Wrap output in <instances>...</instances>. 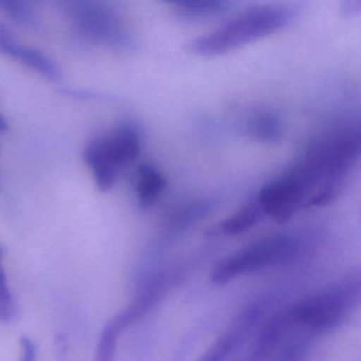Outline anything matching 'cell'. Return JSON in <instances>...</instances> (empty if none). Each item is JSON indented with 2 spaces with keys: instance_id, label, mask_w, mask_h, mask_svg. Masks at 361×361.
<instances>
[{
  "instance_id": "1",
  "label": "cell",
  "mask_w": 361,
  "mask_h": 361,
  "mask_svg": "<svg viewBox=\"0 0 361 361\" xmlns=\"http://www.w3.org/2000/svg\"><path fill=\"white\" fill-rule=\"evenodd\" d=\"M359 155L358 126H339L314 141L293 166L305 185V207L333 202L341 194Z\"/></svg>"
},
{
  "instance_id": "2",
  "label": "cell",
  "mask_w": 361,
  "mask_h": 361,
  "mask_svg": "<svg viewBox=\"0 0 361 361\" xmlns=\"http://www.w3.org/2000/svg\"><path fill=\"white\" fill-rule=\"evenodd\" d=\"M295 11L284 6H259L238 14L233 20L185 46L190 54L216 56L269 37L293 23Z\"/></svg>"
},
{
  "instance_id": "3",
  "label": "cell",
  "mask_w": 361,
  "mask_h": 361,
  "mask_svg": "<svg viewBox=\"0 0 361 361\" xmlns=\"http://www.w3.org/2000/svg\"><path fill=\"white\" fill-rule=\"evenodd\" d=\"M299 244L288 235L266 238L250 245L215 265L211 279L216 284H225L242 274L280 265L297 252Z\"/></svg>"
},
{
  "instance_id": "4",
  "label": "cell",
  "mask_w": 361,
  "mask_h": 361,
  "mask_svg": "<svg viewBox=\"0 0 361 361\" xmlns=\"http://www.w3.org/2000/svg\"><path fill=\"white\" fill-rule=\"evenodd\" d=\"M68 13L77 32L88 41L111 48H126L130 35L120 16L97 1L69 4Z\"/></svg>"
},
{
  "instance_id": "5",
  "label": "cell",
  "mask_w": 361,
  "mask_h": 361,
  "mask_svg": "<svg viewBox=\"0 0 361 361\" xmlns=\"http://www.w3.org/2000/svg\"><path fill=\"white\" fill-rule=\"evenodd\" d=\"M263 214L279 224L286 223L293 214L305 206L306 193L295 173L287 170L259 190L255 196Z\"/></svg>"
},
{
  "instance_id": "6",
  "label": "cell",
  "mask_w": 361,
  "mask_h": 361,
  "mask_svg": "<svg viewBox=\"0 0 361 361\" xmlns=\"http://www.w3.org/2000/svg\"><path fill=\"white\" fill-rule=\"evenodd\" d=\"M348 293L350 288H337L308 298L289 312L290 320L317 331L336 326L343 319Z\"/></svg>"
},
{
  "instance_id": "7",
  "label": "cell",
  "mask_w": 361,
  "mask_h": 361,
  "mask_svg": "<svg viewBox=\"0 0 361 361\" xmlns=\"http://www.w3.org/2000/svg\"><path fill=\"white\" fill-rule=\"evenodd\" d=\"M92 142L105 161L117 171L134 162L141 151L140 133L130 126H120L107 136Z\"/></svg>"
},
{
  "instance_id": "8",
  "label": "cell",
  "mask_w": 361,
  "mask_h": 361,
  "mask_svg": "<svg viewBox=\"0 0 361 361\" xmlns=\"http://www.w3.org/2000/svg\"><path fill=\"white\" fill-rule=\"evenodd\" d=\"M0 52L9 58L16 59L48 79H60V69L47 54L18 43L3 25H0Z\"/></svg>"
},
{
  "instance_id": "9",
  "label": "cell",
  "mask_w": 361,
  "mask_h": 361,
  "mask_svg": "<svg viewBox=\"0 0 361 361\" xmlns=\"http://www.w3.org/2000/svg\"><path fill=\"white\" fill-rule=\"evenodd\" d=\"M166 187L161 173L151 164H141L137 172L136 192L143 207H149L159 197Z\"/></svg>"
},
{
  "instance_id": "10",
  "label": "cell",
  "mask_w": 361,
  "mask_h": 361,
  "mask_svg": "<svg viewBox=\"0 0 361 361\" xmlns=\"http://www.w3.org/2000/svg\"><path fill=\"white\" fill-rule=\"evenodd\" d=\"M263 215L257 198H252L221 223V232L227 235L244 233L255 226Z\"/></svg>"
},
{
  "instance_id": "11",
  "label": "cell",
  "mask_w": 361,
  "mask_h": 361,
  "mask_svg": "<svg viewBox=\"0 0 361 361\" xmlns=\"http://www.w3.org/2000/svg\"><path fill=\"white\" fill-rule=\"evenodd\" d=\"M84 159L92 171V176L99 189L103 192L111 190L117 180L118 171L103 159L102 156L92 142L88 143L84 151Z\"/></svg>"
},
{
  "instance_id": "12",
  "label": "cell",
  "mask_w": 361,
  "mask_h": 361,
  "mask_svg": "<svg viewBox=\"0 0 361 361\" xmlns=\"http://www.w3.org/2000/svg\"><path fill=\"white\" fill-rule=\"evenodd\" d=\"M128 325V322L121 314L109 321L101 336L100 343H99L94 361H114L120 334Z\"/></svg>"
},
{
  "instance_id": "13",
  "label": "cell",
  "mask_w": 361,
  "mask_h": 361,
  "mask_svg": "<svg viewBox=\"0 0 361 361\" xmlns=\"http://www.w3.org/2000/svg\"><path fill=\"white\" fill-rule=\"evenodd\" d=\"M232 3L229 1H180L173 4L175 11L179 16L188 18H204L214 16L229 9Z\"/></svg>"
},
{
  "instance_id": "14",
  "label": "cell",
  "mask_w": 361,
  "mask_h": 361,
  "mask_svg": "<svg viewBox=\"0 0 361 361\" xmlns=\"http://www.w3.org/2000/svg\"><path fill=\"white\" fill-rule=\"evenodd\" d=\"M249 130L253 137L261 141L276 140L281 134V122L274 114L263 113L255 116L249 124Z\"/></svg>"
},
{
  "instance_id": "15",
  "label": "cell",
  "mask_w": 361,
  "mask_h": 361,
  "mask_svg": "<svg viewBox=\"0 0 361 361\" xmlns=\"http://www.w3.org/2000/svg\"><path fill=\"white\" fill-rule=\"evenodd\" d=\"M14 300L8 283L7 274L3 264V252L0 250V320L8 321L13 316Z\"/></svg>"
},
{
  "instance_id": "16",
  "label": "cell",
  "mask_w": 361,
  "mask_h": 361,
  "mask_svg": "<svg viewBox=\"0 0 361 361\" xmlns=\"http://www.w3.org/2000/svg\"><path fill=\"white\" fill-rule=\"evenodd\" d=\"M240 338V333L238 331H229L223 338L219 340L216 344L207 353L206 356L200 361H223L225 357L231 352L233 346Z\"/></svg>"
},
{
  "instance_id": "17",
  "label": "cell",
  "mask_w": 361,
  "mask_h": 361,
  "mask_svg": "<svg viewBox=\"0 0 361 361\" xmlns=\"http://www.w3.org/2000/svg\"><path fill=\"white\" fill-rule=\"evenodd\" d=\"M0 9L9 14L10 16H12V18L18 20V22L30 24L33 18L30 10L24 4L18 3V1H0Z\"/></svg>"
},
{
  "instance_id": "18",
  "label": "cell",
  "mask_w": 361,
  "mask_h": 361,
  "mask_svg": "<svg viewBox=\"0 0 361 361\" xmlns=\"http://www.w3.org/2000/svg\"><path fill=\"white\" fill-rule=\"evenodd\" d=\"M20 344L23 350L20 361H35L37 350H35V343L29 338L24 337L20 340Z\"/></svg>"
}]
</instances>
